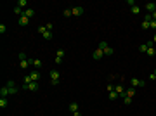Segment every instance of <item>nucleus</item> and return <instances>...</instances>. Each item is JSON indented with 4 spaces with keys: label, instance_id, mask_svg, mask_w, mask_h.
Returning a JSON list of instances; mask_svg holds the SVG:
<instances>
[{
    "label": "nucleus",
    "instance_id": "14",
    "mask_svg": "<svg viewBox=\"0 0 156 116\" xmlns=\"http://www.w3.org/2000/svg\"><path fill=\"white\" fill-rule=\"evenodd\" d=\"M7 95H11V92H9L7 85H5V87H2V88H0V97H7Z\"/></svg>",
    "mask_w": 156,
    "mask_h": 116
},
{
    "label": "nucleus",
    "instance_id": "4",
    "mask_svg": "<svg viewBox=\"0 0 156 116\" xmlns=\"http://www.w3.org/2000/svg\"><path fill=\"white\" fill-rule=\"evenodd\" d=\"M49 75H50V83H52V85H57V83H59V71L57 69H52Z\"/></svg>",
    "mask_w": 156,
    "mask_h": 116
},
{
    "label": "nucleus",
    "instance_id": "6",
    "mask_svg": "<svg viewBox=\"0 0 156 116\" xmlns=\"http://www.w3.org/2000/svg\"><path fill=\"white\" fill-rule=\"evenodd\" d=\"M64 54H66V50L64 49H59L57 52H56V59H54V62H56V64H61L62 59H64Z\"/></svg>",
    "mask_w": 156,
    "mask_h": 116
},
{
    "label": "nucleus",
    "instance_id": "8",
    "mask_svg": "<svg viewBox=\"0 0 156 116\" xmlns=\"http://www.w3.org/2000/svg\"><path fill=\"white\" fill-rule=\"evenodd\" d=\"M28 23H30V17H26L25 14L17 19V24H19V26H28Z\"/></svg>",
    "mask_w": 156,
    "mask_h": 116
},
{
    "label": "nucleus",
    "instance_id": "13",
    "mask_svg": "<svg viewBox=\"0 0 156 116\" xmlns=\"http://www.w3.org/2000/svg\"><path fill=\"white\" fill-rule=\"evenodd\" d=\"M30 61H31V66L33 68H37V69H40V68H42V61H40V59H30Z\"/></svg>",
    "mask_w": 156,
    "mask_h": 116
},
{
    "label": "nucleus",
    "instance_id": "34",
    "mask_svg": "<svg viewBox=\"0 0 156 116\" xmlns=\"http://www.w3.org/2000/svg\"><path fill=\"white\" fill-rule=\"evenodd\" d=\"M73 116H82V113H80V111H76V113H73Z\"/></svg>",
    "mask_w": 156,
    "mask_h": 116
},
{
    "label": "nucleus",
    "instance_id": "32",
    "mask_svg": "<svg viewBox=\"0 0 156 116\" xmlns=\"http://www.w3.org/2000/svg\"><path fill=\"white\" fill-rule=\"evenodd\" d=\"M5 29H7V28H5V24H0V33H5Z\"/></svg>",
    "mask_w": 156,
    "mask_h": 116
},
{
    "label": "nucleus",
    "instance_id": "18",
    "mask_svg": "<svg viewBox=\"0 0 156 116\" xmlns=\"http://www.w3.org/2000/svg\"><path fill=\"white\" fill-rule=\"evenodd\" d=\"M70 111H71V113L80 111V109H78V104H76V102H71V104H70Z\"/></svg>",
    "mask_w": 156,
    "mask_h": 116
},
{
    "label": "nucleus",
    "instance_id": "30",
    "mask_svg": "<svg viewBox=\"0 0 156 116\" xmlns=\"http://www.w3.org/2000/svg\"><path fill=\"white\" fill-rule=\"evenodd\" d=\"M106 90H108V92H115V87H113V85H111V83H108V87H106Z\"/></svg>",
    "mask_w": 156,
    "mask_h": 116
},
{
    "label": "nucleus",
    "instance_id": "36",
    "mask_svg": "<svg viewBox=\"0 0 156 116\" xmlns=\"http://www.w3.org/2000/svg\"><path fill=\"white\" fill-rule=\"evenodd\" d=\"M153 19H156V12H153Z\"/></svg>",
    "mask_w": 156,
    "mask_h": 116
},
{
    "label": "nucleus",
    "instance_id": "16",
    "mask_svg": "<svg viewBox=\"0 0 156 116\" xmlns=\"http://www.w3.org/2000/svg\"><path fill=\"white\" fill-rule=\"evenodd\" d=\"M9 106V100H7V97H0V108L2 109H5Z\"/></svg>",
    "mask_w": 156,
    "mask_h": 116
},
{
    "label": "nucleus",
    "instance_id": "10",
    "mask_svg": "<svg viewBox=\"0 0 156 116\" xmlns=\"http://www.w3.org/2000/svg\"><path fill=\"white\" fill-rule=\"evenodd\" d=\"M30 78H31V82H38V80H40V71H38V69L31 71V75H30Z\"/></svg>",
    "mask_w": 156,
    "mask_h": 116
},
{
    "label": "nucleus",
    "instance_id": "33",
    "mask_svg": "<svg viewBox=\"0 0 156 116\" xmlns=\"http://www.w3.org/2000/svg\"><path fill=\"white\" fill-rule=\"evenodd\" d=\"M19 59H21V61H25V59H26V56H25V52H21V54H19Z\"/></svg>",
    "mask_w": 156,
    "mask_h": 116
},
{
    "label": "nucleus",
    "instance_id": "26",
    "mask_svg": "<svg viewBox=\"0 0 156 116\" xmlns=\"http://www.w3.org/2000/svg\"><path fill=\"white\" fill-rule=\"evenodd\" d=\"M140 12V7L139 5H134V7H132V14H139Z\"/></svg>",
    "mask_w": 156,
    "mask_h": 116
},
{
    "label": "nucleus",
    "instance_id": "15",
    "mask_svg": "<svg viewBox=\"0 0 156 116\" xmlns=\"http://www.w3.org/2000/svg\"><path fill=\"white\" fill-rule=\"evenodd\" d=\"M134 95H135V88H134V87L125 90V97H134ZM125 97H123V99H125Z\"/></svg>",
    "mask_w": 156,
    "mask_h": 116
},
{
    "label": "nucleus",
    "instance_id": "25",
    "mask_svg": "<svg viewBox=\"0 0 156 116\" xmlns=\"http://www.w3.org/2000/svg\"><path fill=\"white\" fill-rule=\"evenodd\" d=\"M62 16L64 17H71V9H64V11H62Z\"/></svg>",
    "mask_w": 156,
    "mask_h": 116
},
{
    "label": "nucleus",
    "instance_id": "19",
    "mask_svg": "<svg viewBox=\"0 0 156 116\" xmlns=\"http://www.w3.org/2000/svg\"><path fill=\"white\" fill-rule=\"evenodd\" d=\"M42 37L45 38V40H52V31H49V29H47V31H45L43 35H42Z\"/></svg>",
    "mask_w": 156,
    "mask_h": 116
},
{
    "label": "nucleus",
    "instance_id": "28",
    "mask_svg": "<svg viewBox=\"0 0 156 116\" xmlns=\"http://www.w3.org/2000/svg\"><path fill=\"white\" fill-rule=\"evenodd\" d=\"M123 104H125V106H130V104H132V97H125V99H123Z\"/></svg>",
    "mask_w": 156,
    "mask_h": 116
},
{
    "label": "nucleus",
    "instance_id": "2",
    "mask_svg": "<svg viewBox=\"0 0 156 116\" xmlns=\"http://www.w3.org/2000/svg\"><path fill=\"white\" fill-rule=\"evenodd\" d=\"M25 90H31V92H37L38 88H40V85H38V82H31V83H23V87Z\"/></svg>",
    "mask_w": 156,
    "mask_h": 116
},
{
    "label": "nucleus",
    "instance_id": "21",
    "mask_svg": "<svg viewBox=\"0 0 156 116\" xmlns=\"http://www.w3.org/2000/svg\"><path fill=\"white\" fill-rule=\"evenodd\" d=\"M148 47H149V45H148ZM146 54H148L149 57H153V56L156 54V50H154V47H149V49H148V52H146Z\"/></svg>",
    "mask_w": 156,
    "mask_h": 116
},
{
    "label": "nucleus",
    "instance_id": "31",
    "mask_svg": "<svg viewBox=\"0 0 156 116\" xmlns=\"http://www.w3.org/2000/svg\"><path fill=\"white\" fill-rule=\"evenodd\" d=\"M45 28L49 29V31H52V28H54V26H52V23H47V24H45Z\"/></svg>",
    "mask_w": 156,
    "mask_h": 116
},
{
    "label": "nucleus",
    "instance_id": "9",
    "mask_svg": "<svg viewBox=\"0 0 156 116\" xmlns=\"http://www.w3.org/2000/svg\"><path fill=\"white\" fill-rule=\"evenodd\" d=\"M30 66H31V61H30V59H25V61L19 62V68H21V69H28Z\"/></svg>",
    "mask_w": 156,
    "mask_h": 116
},
{
    "label": "nucleus",
    "instance_id": "12",
    "mask_svg": "<svg viewBox=\"0 0 156 116\" xmlns=\"http://www.w3.org/2000/svg\"><path fill=\"white\" fill-rule=\"evenodd\" d=\"M146 11H148L149 14H153L156 11V4H153V2H148V4H146Z\"/></svg>",
    "mask_w": 156,
    "mask_h": 116
},
{
    "label": "nucleus",
    "instance_id": "29",
    "mask_svg": "<svg viewBox=\"0 0 156 116\" xmlns=\"http://www.w3.org/2000/svg\"><path fill=\"white\" fill-rule=\"evenodd\" d=\"M149 29H156V19H153L151 23H149Z\"/></svg>",
    "mask_w": 156,
    "mask_h": 116
},
{
    "label": "nucleus",
    "instance_id": "38",
    "mask_svg": "<svg viewBox=\"0 0 156 116\" xmlns=\"http://www.w3.org/2000/svg\"><path fill=\"white\" fill-rule=\"evenodd\" d=\"M154 12H156V11H154Z\"/></svg>",
    "mask_w": 156,
    "mask_h": 116
},
{
    "label": "nucleus",
    "instance_id": "35",
    "mask_svg": "<svg viewBox=\"0 0 156 116\" xmlns=\"http://www.w3.org/2000/svg\"><path fill=\"white\" fill-rule=\"evenodd\" d=\"M153 43H156V33H154V37H153Z\"/></svg>",
    "mask_w": 156,
    "mask_h": 116
},
{
    "label": "nucleus",
    "instance_id": "7",
    "mask_svg": "<svg viewBox=\"0 0 156 116\" xmlns=\"http://www.w3.org/2000/svg\"><path fill=\"white\" fill-rule=\"evenodd\" d=\"M83 11H85V9H83V5H76V7L71 9V16H82Z\"/></svg>",
    "mask_w": 156,
    "mask_h": 116
},
{
    "label": "nucleus",
    "instance_id": "17",
    "mask_svg": "<svg viewBox=\"0 0 156 116\" xmlns=\"http://www.w3.org/2000/svg\"><path fill=\"white\" fill-rule=\"evenodd\" d=\"M25 16L26 17H33L35 16V11H33V9H25Z\"/></svg>",
    "mask_w": 156,
    "mask_h": 116
},
{
    "label": "nucleus",
    "instance_id": "27",
    "mask_svg": "<svg viewBox=\"0 0 156 116\" xmlns=\"http://www.w3.org/2000/svg\"><path fill=\"white\" fill-rule=\"evenodd\" d=\"M149 23H151V21H146V19H144L142 21V29H149Z\"/></svg>",
    "mask_w": 156,
    "mask_h": 116
},
{
    "label": "nucleus",
    "instance_id": "20",
    "mask_svg": "<svg viewBox=\"0 0 156 116\" xmlns=\"http://www.w3.org/2000/svg\"><path fill=\"white\" fill-rule=\"evenodd\" d=\"M14 14H17V16H23V14H25V11H23V9H21V7H14Z\"/></svg>",
    "mask_w": 156,
    "mask_h": 116
},
{
    "label": "nucleus",
    "instance_id": "22",
    "mask_svg": "<svg viewBox=\"0 0 156 116\" xmlns=\"http://www.w3.org/2000/svg\"><path fill=\"white\" fill-rule=\"evenodd\" d=\"M26 5H28V0H19L17 2V7H21V9H25Z\"/></svg>",
    "mask_w": 156,
    "mask_h": 116
},
{
    "label": "nucleus",
    "instance_id": "11",
    "mask_svg": "<svg viewBox=\"0 0 156 116\" xmlns=\"http://www.w3.org/2000/svg\"><path fill=\"white\" fill-rule=\"evenodd\" d=\"M103 56H104V50L103 49H95L94 54H92V57H94V59H101Z\"/></svg>",
    "mask_w": 156,
    "mask_h": 116
},
{
    "label": "nucleus",
    "instance_id": "1",
    "mask_svg": "<svg viewBox=\"0 0 156 116\" xmlns=\"http://www.w3.org/2000/svg\"><path fill=\"white\" fill-rule=\"evenodd\" d=\"M99 49H103V50H104V56H113V54H115L113 47H109V45H108V42H104V40L99 43Z\"/></svg>",
    "mask_w": 156,
    "mask_h": 116
},
{
    "label": "nucleus",
    "instance_id": "23",
    "mask_svg": "<svg viewBox=\"0 0 156 116\" xmlns=\"http://www.w3.org/2000/svg\"><path fill=\"white\" fill-rule=\"evenodd\" d=\"M148 49H149V47H148V43H144V45H140V47H139V52L146 54V52H148Z\"/></svg>",
    "mask_w": 156,
    "mask_h": 116
},
{
    "label": "nucleus",
    "instance_id": "5",
    "mask_svg": "<svg viewBox=\"0 0 156 116\" xmlns=\"http://www.w3.org/2000/svg\"><path fill=\"white\" fill-rule=\"evenodd\" d=\"M130 85L134 88H139V87H144V85H146V82H144V80H139V78H135V76H134V78H130Z\"/></svg>",
    "mask_w": 156,
    "mask_h": 116
},
{
    "label": "nucleus",
    "instance_id": "24",
    "mask_svg": "<svg viewBox=\"0 0 156 116\" xmlns=\"http://www.w3.org/2000/svg\"><path fill=\"white\" fill-rule=\"evenodd\" d=\"M118 97H120V95L116 94V90H115V92H109V99H111V100H116Z\"/></svg>",
    "mask_w": 156,
    "mask_h": 116
},
{
    "label": "nucleus",
    "instance_id": "3",
    "mask_svg": "<svg viewBox=\"0 0 156 116\" xmlns=\"http://www.w3.org/2000/svg\"><path fill=\"white\" fill-rule=\"evenodd\" d=\"M7 88H9V92H11V95L17 94V90H19L17 83H16V82H12V80H9V82H7Z\"/></svg>",
    "mask_w": 156,
    "mask_h": 116
},
{
    "label": "nucleus",
    "instance_id": "37",
    "mask_svg": "<svg viewBox=\"0 0 156 116\" xmlns=\"http://www.w3.org/2000/svg\"><path fill=\"white\" fill-rule=\"evenodd\" d=\"M153 75H154V76H156V69H154V73H153Z\"/></svg>",
    "mask_w": 156,
    "mask_h": 116
}]
</instances>
